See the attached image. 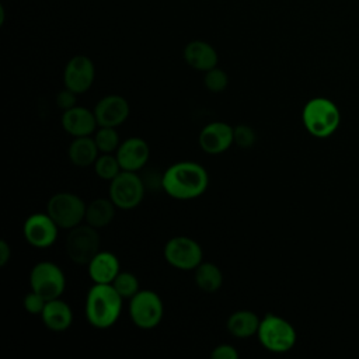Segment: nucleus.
Here are the masks:
<instances>
[{"label": "nucleus", "instance_id": "nucleus-13", "mask_svg": "<svg viewBox=\"0 0 359 359\" xmlns=\"http://www.w3.org/2000/svg\"><path fill=\"white\" fill-rule=\"evenodd\" d=\"M198 143L205 153L220 154L234 144L233 126L220 121L210 122L199 132Z\"/></svg>", "mask_w": 359, "mask_h": 359}, {"label": "nucleus", "instance_id": "nucleus-28", "mask_svg": "<svg viewBox=\"0 0 359 359\" xmlns=\"http://www.w3.org/2000/svg\"><path fill=\"white\" fill-rule=\"evenodd\" d=\"M233 140L240 149H251L257 142V133L250 125L238 123L233 126Z\"/></svg>", "mask_w": 359, "mask_h": 359}, {"label": "nucleus", "instance_id": "nucleus-32", "mask_svg": "<svg viewBox=\"0 0 359 359\" xmlns=\"http://www.w3.org/2000/svg\"><path fill=\"white\" fill-rule=\"evenodd\" d=\"M11 259V247L6 240L0 241V266H6Z\"/></svg>", "mask_w": 359, "mask_h": 359}, {"label": "nucleus", "instance_id": "nucleus-23", "mask_svg": "<svg viewBox=\"0 0 359 359\" xmlns=\"http://www.w3.org/2000/svg\"><path fill=\"white\" fill-rule=\"evenodd\" d=\"M194 279L196 286L205 293H215L223 285V273L213 262L202 261L194 269Z\"/></svg>", "mask_w": 359, "mask_h": 359}, {"label": "nucleus", "instance_id": "nucleus-31", "mask_svg": "<svg viewBox=\"0 0 359 359\" xmlns=\"http://www.w3.org/2000/svg\"><path fill=\"white\" fill-rule=\"evenodd\" d=\"M212 359H237L238 352L237 349L230 344H220L213 348L210 352Z\"/></svg>", "mask_w": 359, "mask_h": 359}, {"label": "nucleus", "instance_id": "nucleus-27", "mask_svg": "<svg viewBox=\"0 0 359 359\" xmlns=\"http://www.w3.org/2000/svg\"><path fill=\"white\" fill-rule=\"evenodd\" d=\"M203 84L210 93H222L226 90L229 84V76L227 73L220 67H213L208 72H205Z\"/></svg>", "mask_w": 359, "mask_h": 359}, {"label": "nucleus", "instance_id": "nucleus-4", "mask_svg": "<svg viewBox=\"0 0 359 359\" xmlns=\"http://www.w3.org/2000/svg\"><path fill=\"white\" fill-rule=\"evenodd\" d=\"M257 337L259 344L273 353L290 351L297 339L294 327L287 320L273 313H266L261 318Z\"/></svg>", "mask_w": 359, "mask_h": 359}, {"label": "nucleus", "instance_id": "nucleus-26", "mask_svg": "<svg viewBox=\"0 0 359 359\" xmlns=\"http://www.w3.org/2000/svg\"><path fill=\"white\" fill-rule=\"evenodd\" d=\"M122 299H132L139 290L140 285L135 273L129 271H121L111 283Z\"/></svg>", "mask_w": 359, "mask_h": 359}, {"label": "nucleus", "instance_id": "nucleus-29", "mask_svg": "<svg viewBox=\"0 0 359 359\" xmlns=\"http://www.w3.org/2000/svg\"><path fill=\"white\" fill-rule=\"evenodd\" d=\"M46 299H43L39 293L31 290L29 293H27L24 296V300H22V304H24V309L29 313V314H36V316H41L45 304H46Z\"/></svg>", "mask_w": 359, "mask_h": 359}, {"label": "nucleus", "instance_id": "nucleus-22", "mask_svg": "<svg viewBox=\"0 0 359 359\" xmlns=\"http://www.w3.org/2000/svg\"><path fill=\"white\" fill-rule=\"evenodd\" d=\"M115 210H116V206L109 199V196L93 199L90 203H87L84 222L98 230L104 229L108 224H111V222L114 220Z\"/></svg>", "mask_w": 359, "mask_h": 359}, {"label": "nucleus", "instance_id": "nucleus-20", "mask_svg": "<svg viewBox=\"0 0 359 359\" xmlns=\"http://www.w3.org/2000/svg\"><path fill=\"white\" fill-rule=\"evenodd\" d=\"M100 154L101 153L97 147V143L91 136L73 137L67 149V157L70 163L79 168L94 165Z\"/></svg>", "mask_w": 359, "mask_h": 359}, {"label": "nucleus", "instance_id": "nucleus-11", "mask_svg": "<svg viewBox=\"0 0 359 359\" xmlns=\"http://www.w3.org/2000/svg\"><path fill=\"white\" fill-rule=\"evenodd\" d=\"M59 226L48 213L36 212L29 215L22 224V234L25 241L34 248H48L57 238Z\"/></svg>", "mask_w": 359, "mask_h": 359}, {"label": "nucleus", "instance_id": "nucleus-2", "mask_svg": "<svg viewBox=\"0 0 359 359\" xmlns=\"http://www.w3.org/2000/svg\"><path fill=\"white\" fill-rule=\"evenodd\" d=\"M123 299L111 283H94L86 296L84 316L97 330L111 328L119 318Z\"/></svg>", "mask_w": 359, "mask_h": 359}, {"label": "nucleus", "instance_id": "nucleus-24", "mask_svg": "<svg viewBox=\"0 0 359 359\" xmlns=\"http://www.w3.org/2000/svg\"><path fill=\"white\" fill-rule=\"evenodd\" d=\"M94 171H95L97 177H100L101 180L111 181L122 171V167L119 164L116 154L101 153L94 163Z\"/></svg>", "mask_w": 359, "mask_h": 359}, {"label": "nucleus", "instance_id": "nucleus-17", "mask_svg": "<svg viewBox=\"0 0 359 359\" xmlns=\"http://www.w3.org/2000/svg\"><path fill=\"white\" fill-rule=\"evenodd\" d=\"M184 59L187 65L198 72H208L217 66L219 56L216 49L201 39L191 41L184 48Z\"/></svg>", "mask_w": 359, "mask_h": 359}, {"label": "nucleus", "instance_id": "nucleus-14", "mask_svg": "<svg viewBox=\"0 0 359 359\" xmlns=\"http://www.w3.org/2000/svg\"><path fill=\"white\" fill-rule=\"evenodd\" d=\"M94 115L97 118L98 126H121L129 116L130 107L126 98L116 94H109L102 97L94 107Z\"/></svg>", "mask_w": 359, "mask_h": 359}, {"label": "nucleus", "instance_id": "nucleus-7", "mask_svg": "<svg viewBox=\"0 0 359 359\" xmlns=\"http://www.w3.org/2000/svg\"><path fill=\"white\" fill-rule=\"evenodd\" d=\"M128 313L137 328L147 331L156 328L161 323L164 304L156 292L140 289L132 299H129Z\"/></svg>", "mask_w": 359, "mask_h": 359}, {"label": "nucleus", "instance_id": "nucleus-18", "mask_svg": "<svg viewBox=\"0 0 359 359\" xmlns=\"http://www.w3.org/2000/svg\"><path fill=\"white\" fill-rule=\"evenodd\" d=\"M41 320L48 330L62 332L70 328L73 323V311L72 307L60 297L48 300L41 313Z\"/></svg>", "mask_w": 359, "mask_h": 359}, {"label": "nucleus", "instance_id": "nucleus-19", "mask_svg": "<svg viewBox=\"0 0 359 359\" xmlns=\"http://www.w3.org/2000/svg\"><path fill=\"white\" fill-rule=\"evenodd\" d=\"M88 276L94 283H112L121 272V264L115 254L100 251L87 265Z\"/></svg>", "mask_w": 359, "mask_h": 359}, {"label": "nucleus", "instance_id": "nucleus-3", "mask_svg": "<svg viewBox=\"0 0 359 359\" xmlns=\"http://www.w3.org/2000/svg\"><path fill=\"white\" fill-rule=\"evenodd\" d=\"M302 121L311 136L325 139L338 129L341 114L331 100L325 97H314L304 104Z\"/></svg>", "mask_w": 359, "mask_h": 359}, {"label": "nucleus", "instance_id": "nucleus-21", "mask_svg": "<svg viewBox=\"0 0 359 359\" xmlns=\"http://www.w3.org/2000/svg\"><path fill=\"white\" fill-rule=\"evenodd\" d=\"M259 323H261V318L254 311L237 310L229 316L226 328L233 337L238 339H245L252 335H257Z\"/></svg>", "mask_w": 359, "mask_h": 359}, {"label": "nucleus", "instance_id": "nucleus-9", "mask_svg": "<svg viewBox=\"0 0 359 359\" xmlns=\"http://www.w3.org/2000/svg\"><path fill=\"white\" fill-rule=\"evenodd\" d=\"M144 184L135 171L122 170L109 181L108 196L118 209L130 210L140 205L144 198Z\"/></svg>", "mask_w": 359, "mask_h": 359}, {"label": "nucleus", "instance_id": "nucleus-30", "mask_svg": "<svg viewBox=\"0 0 359 359\" xmlns=\"http://www.w3.org/2000/svg\"><path fill=\"white\" fill-rule=\"evenodd\" d=\"M77 93L72 91L70 88H63L60 90L57 94H56V98H55V102L57 105L59 109L62 111H67L73 107H76V100H77Z\"/></svg>", "mask_w": 359, "mask_h": 359}, {"label": "nucleus", "instance_id": "nucleus-25", "mask_svg": "<svg viewBox=\"0 0 359 359\" xmlns=\"http://www.w3.org/2000/svg\"><path fill=\"white\" fill-rule=\"evenodd\" d=\"M94 140L100 153H115L121 144L116 128L111 126H100V129L94 132Z\"/></svg>", "mask_w": 359, "mask_h": 359}, {"label": "nucleus", "instance_id": "nucleus-12", "mask_svg": "<svg viewBox=\"0 0 359 359\" xmlns=\"http://www.w3.org/2000/svg\"><path fill=\"white\" fill-rule=\"evenodd\" d=\"M95 79V67L90 57L84 55L73 56L65 66L63 84L66 88L80 94L87 93Z\"/></svg>", "mask_w": 359, "mask_h": 359}, {"label": "nucleus", "instance_id": "nucleus-1", "mask_svg": "<svg viewBox=\"0 0 359 359\" xmlns=\"http://www.w3.org/2000/svg\"><path fill=\"white\" fill-rule=\"evenodd\" d=\"M209 185L206 168L196 161L171 164L161 177L164 192L178 201H189L205 194Z\"/></svg>", "mask_w": 359, "mask_h": 359}, {"label": "nucleus", "instance_id": "nucleus-15", "mask_svg": "<svg viewBox=\"0 0 359 359\" xmlns=\"http://www.w3.org/2000/svg\"><path fill=\"white\" fill-rule=\"evenodd\" d=\"M115 154L119 160L122 170L137 172L149 161L150 147L144 139L133 136L121 142Z\"/></svg>", "mask_w": 359, "mask_h": 359}, {"label": "nucleus", "instance_id": "nucleus-16", "mask_svg": "<svg viewBox=\"0 0 359 359\" xmlns=\"http://www.w3.org/2000/svg\"><path fill=\"white\" fill-rule=\"evenodd\" d=\"M60 125L63 130L72 137H80L91 136L95 132L98 122L94 111H90L86 107L76 105L67 111H63L60 116Z\"/></svg>", "mask_w": 359, "mask_h": 359}, {"label": "nucleus", "instance_id": "nucleus-6", "mask_svg": "<svg viewBox=\"0 0 359 359\" xmlns=\"http://www.w3.org/2000/svg\"><path fill=\"white\" fill-rule=\"evenodd\" d=\"M100 245L101 237L98 229L87 223L70 229L65 241L67 257L77 265H88V262L101 251Z\"/></svg>", "mask_w": 359, "mask_h": 359}, {"label": "nucleus", "instance_id": "nucleus-10", "mask_svg": "<svg viewBox=\"0 0 359 359\" xmlns=\"http://www.w3.org/2000/svg\"><path fill=\"white\" fill-rule=\"evenodd\" d=\"M168 265L180 271H194L203 261V251L198 241L187 236L171 237L163 250Z\"/></svg>", "mask_w": 359, "mask_h": 359}, {"label": "nucleus", "instance_id": "nucleus-5", "mask_svg": "<svg viewBox=\"0 0 359 359\" xmlns=\"http://www.w3.org/2000/svg\"><path fill=\"white\" fill-rule=\"evenodd\" d=\"M87 203L76 194L69 191L56 192L46 205V213L53 219L59 229L70 230L84 222Z\"/></svg>", "mask_w": 359, "mask_h": 359}, {"label": "nucleus", "instance_id": "nucleus-8", "mask_svg": "<svg viewBox=\"0 0 359 359\" xmlns=\"http://www.w3.org/2000/svg\"><path fill=\"white\" fill-rule=\"evenodd\" d=\"M29 287L46 300L59 299L66 289V276L59 265L50 261L35 264L29 272Z\"/></svg>", "mask_w": 359, "mask_h": 359}]
</instances>
